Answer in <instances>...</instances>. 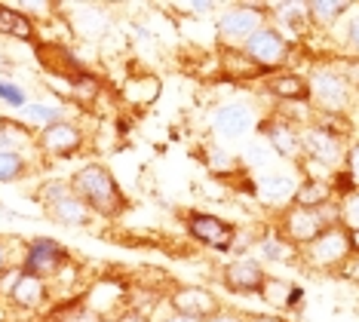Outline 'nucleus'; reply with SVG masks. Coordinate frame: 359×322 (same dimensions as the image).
<instances>
[{
    "mask_svg": "<svg viewBox=\"0 0 359 322\" xmlns=\"http://www.w3.org/2000/svg\"><path fill=\"white\" fill-rule=\"evenodd\" d=\"M71 187L99 218H117L126 209V194L104 163H86L71 175Z\"/></svg>",
    "mask_w": 359,
    "mask_h": 322,
    "instance_id": "1",
    "label": "nucleus"
},
{
    "mask_svg": "<svg viewBox=\"0 0 359 322\" xmlns=\"http://www.w3.org/2000/svg\"><path fill=\"white\" fill-rule=\"evenodd\" d=\"M341 224V203H329L323 209H301V206H289L285 212H280L276 230L292 239L298 249L310 246L316 236H323L329 227Z\"/></svg>",
    "mask_w": 359,
    "mask_h": 322,
    "instance_id": "2",
    "label": "nucleus"
},
{
    "mask_svg": "<svg viewBox=\"0 0 359 322\" xmlns=\"http://www.w3.org/2000/svg\"><path fill=\"white\" fill-rule=\"evenodd\" d=\"M310 83V105L316 114H347L353 105V83L347 71L334 68H313L307 77Z\"/></svg>",
    "mask_w": 359,
    "mask_h": 322,
    "instance_id": "3",
    "label": "nucleus"
},
{
    "mask_svg": "<svg viewBox=\"0 0 359 322\" xmlns=\"http://www.w3.org/2000/svg\"><path fill=\"white\" fill-rule=\"evenodd\" d=\"M271 6L261 4H231L218 13L215 19V37L222 46H243L252 34H258L267 25Z\"/></svg>",
    "mask_w": 359,
    "mask_h": 322,
    "instance_id": "4",
    "label": "nucleus"
},
{
    "mask_svg": "<svg viewBox=\"0 0 359 322\" xmlns=\"http://www.w3.org/2000/svg\"><path fill=\"white\" fill-rule=\"evenodd\" d=\"M74 261V255L65 243L53 236H34L31 243H25V249H22V274H31V276H40L46 279V283H53L55 276L62 274L68 264Z\"/></svg>",
    "mask_w": 359,
    "mask_h": 322,
    "instance_id": "5",
    "label": "nucleus"
},
{
    "mask_svg": "<svg viewBox=\"0 0 359 322\" xmlns=\"http://www.w3.org/2000/svg\"><path fill=\"white\" fill-rule=\"evenodd\" d=\"M350 255H353L350 252V234L344 224H338V227H329L323 236H316L313 243L301 249V264H304L307 270H320V274H325V270L338 274L341 264H344Z\"/></svg>",
    "mask_w": 359,
    "mask_h": 322,
    "instance_id": "6",
    "label": "nucleus"
},
{
    "mask_svg": "<svg viewBox=\"0 0 359 322\" xmlns=\"http://www.w3.org/2000/svg\"><path fill=\"white\" fill-rule=\"evenodd\" d=\"M184 230L194 243H200L203 249H212V252H231L236 246V236L240 230L236 224H231L227 218H218L212 212H184Z\"/></svg>",
    "mask_w": 359,
    "mask_h": 322,
    "instance_id": "7",
    "label": "nucleus"
},
{
    "mask_svg": "<svg viewBox=\"0 0 359 322\" xmlns=\"http://www.w3.org/2000/svg\"><path fill=\"white\" fill-rule=\"evenodd\" d=\"M258 123L261 117L249 102H227V105L212 107L209 114L212 135L222 138V142H243L252 132H258Z\"/></svg>",
    "mask_w": 359,
    "mask_h": 322,
    "instance_id": "8",
    "label": "nucleus"
},
{
    "mask_svg": "<svg viewBox=\"0 0 359 322\" xmlns=\"http://www.w3.org/2000/svg\"><path fill=\"white\" fill-rule=\"evenodd\" d=\"M243 49H246V55L258 65V68L273 74V71H283L285 65H289L292 49L295 46H292V40L285 37L276 25H264L258 34H252L246 43H243Z\"/></svg>",
    "mask_w": 359,
    "mask_h": 322,
    "instance_id": "9",
    "label": "nucleus"
},
{
    "mask_svg": "<svg viewBox=\"0 0 359 322\" xmlns=\"http://www.w3.org/2000/svg\"><path fill=\"white\" fill-rule=\"evenodd\" d=\"M301 151H304L301 160H313L325 169L338 172V166L344 163V154H347V142L338 138L334 132L323 129L320 123H310V126L301 129Z\"/></svg>",
    "mask_w": 359,
    "mask_h": 322,
    "instance_id": "10",
    "label": "nucleus"
},
{
    "mask_svg": "<svg viewBox=\"0 0 359 322\" xmlns=\"http://www.w3.org/2000/svg\"><path fill=\"white\" fill-rule=\"evenodd\" d=\"M86 147V132L77 120H62L37 132V151L53 160H71Z\"/></svg>",
    "mask_w": 359,
    "mask_h": 322,
    "instance_id": "11",
    "label": "nucleus"
},
{
    "mask_svg": "<svg viewBox=\"0 0 359 322\" xmlns=\"http://www.w3.org/2000/svg\"><path fill=\"white\" fill-rule=\"evenodd\" d=\"M258 135L264 138V145L271 147V151L280 156V160H292V163H301V129L295 123L283 120L280 114H267V117H261L258 123Z\"/></svg>",
    "mask_w": 359,
    "mask_h": 322,
    "instance_id": "12",
    "label": "nucleus"
},
{
    "mask_svg": "<svg viewBox=\"0 0 359 322\" xmlns=\"http://www.w3.org/2000/svg\"><path fill=\"white\" fill-rule=\"evenodd\" d=\"M34 55L40 62V68H43L50 77L62 80V83H74L77 77H83L89 71L83 62H80V55L74 53L71 46L65 43H34Z\"/></svg>",
    "mask_w": 359,
    "mask_h": 322,
    "instance_id": "13",
    "label": "nucleus"
},
{
    "mask_svg": "<svg viewBox=\"0 0 359 322\" xmlns=\"http://www.w3.org/2000/svg\"><path fill=\"white\" fill-rule=\"evenodd\" d=\"M166 304L178 313V316L197 319V322H206L222 310L218 295H212L209 288H203V286H178L166 295Z\"/></svg>",
    "mask_w": 359,
    "mask_h": 322,
    "instance_id": "14",
    "label": "nucleus"
},
{
    "mask_svg": "<svg viewBox=\"0 0 359 322\" xmlns=\"http://www.w3.org/2000/svg\"><path fill=\"white\" fill-rule=\"evenodd\" d=\"M264 279H267V270L261 267V261L246 258V255L227 261L222 267V286L231 295H243V298H246V295H261Z\"/></svg>",
    "mask_w": 359,
    "mask_h": 322,
    "instance_id": "15",
    "label": "nucleus"
},
{
    "mask_svg": "<svg viewBox=\"0 0 359 322\" xmlns=\"http://www.w3.org/2000/svg\"><path fill=\"white\" fill-rule=\"evenodd\" d=\"M50 301H53V283H46V279H40V276H31V274H19L13 292L6 295V304L22 313H40L43 307L50 310Z\"/></svg>",
    "mask_w": 359,
    "mask_h": 322,
    "instance_id": "16",
    "label": "nucleus"
},
{
    "mask_svg": "<svg viewBox=\"0 0 359 322\" xmlns=\"http://www.w3.org/2000/svg\"><path fill=\"white\" fill-rule=\"evenodd\" d=\"M295 191H298V178L283 175V172H271V175H261L255 181V200L276 212H285L295 203Z\"/></svg>",
    "mask_w": 359,
    "mask_h": 322,
    "instance_id": "17",
    "label": "nucleus"
},
{
    "mask_svg": "<svg viewBox=\"0 0 359 322\" xmlns=\"http://www.w3.org/2000/svg\"><path fill=\"white\" fill-rule=\"evenodd\" d=\"M264 93L273 98L276 105H292V102H310V83L304 74L298 71H273L261 80Z\"/></svg>",
    "mask_w": 359,
    "mask_h": 322,
    "instance_id": "18",
    "label": "nucleus"
},
{
    "mask_svg": "<svg viewBox=\"0 0 359 322\" xmlns=\"http://www.w3.org/2000/svg\"><path fill=\"white\" fill-rule=\"evenodd\" d=\"M218 74L231 83H252V80H264L267 71L258 68L246 55L243 46H222L218 49Z\"/></svg>",
    "mask_w": 359,
    "mask_h": 322,
    "instance_id": "19",
    "label": "nucleus"
},
{
    "mask_svg": "<svg viewBox=\"0 0 359 322\" xmlns=\"http://www.w3.org/2000/svg\"><path fill=\"white\" fill-rule=\"evenodd\" d=\"M43 212H46V218L55 221V224H62V227H89L95 221L93 209H89L77 194L65 196V200L53 203V206H43Z\"/></svg>",
    "mask_w": 359,
    "mask_h": 322,
    "instance_id": "20",
    "label": "nucleus"
},
{
    "mask_svg": "<svg viewBox=\"0 0 359 322\" xmlns=\"http://www.w3.org/2000/svg\"><path fill=\"white\" fill-rule=\"evenodd\" d=\"M261 298L267 301V307L273 310H298L301 304H304V288L289 283V279H280V276H267L264 286H261Z\"/></svg>",
    "mask_w": 359,
    "mask_h": 322,
    "instance_id": "21",
    "label": "nucleus"
},
{
    "mask_svg": "<svg viewBox=\"0 0 359 322\" xmlns=\"http://www.w3.org/2000/svg\"><path fill=\"white\" fill-rule=\"evenodd\" d=\"M258 255L261 261H271V264H301V249L292 239H285L276 230V224L267 234L258 236Z\"/></svg>",
    "mask_w": 359,
    "mask_h": 322,
    "instance_id": "22",
    "label": "nucleus"
},
{
    "mask_svg": "<svg viewBox=\"0 0 359 322\" xmlns=\"http://www.w3.org/2000/svg\"><path fill=\"white\" fill-rule=\"evenodd\" d=\"M0 34L25 40V43H37V19H31L28 13L15 10L10 4H0Z\"/></svg>",
    "mask_w": 359,
    "mask_h": 322,
    "instance_id": "23",
    "label": "nucleus"
},
{
    "mask_svg": "<svg viewBox=\"0 0 359 322\" xmlns=\"http://www.w3.org/2000/svg\"><path fill=\"white\" fill-rule=\"evenodd\" d=\"M160 77L157 74H133V77L123 83V89H120V95H123L126 105H135V107H148L157 102L160 95Z\"/></svg>",
    "mask_w": 359,
    "mask_h": 322,
    "instance_id": "24",
    "label": "nucleus"
},
{
    "mask_svg": "<svg viewBox=\"0 0 359 322\" xmlns=\"http://www.w3.org/2000/svg\"><path fill=\"white\" fill-rule=\"evenodd\" d=\"M329 203H338L334 200V191H332V178H301L298 181V191H295V203L292 206H301V209H323Z\"/></svg>",
    "mask_w": 359,
    "mask_h": 322,
    "instance_id": "25",
    "label": "nucleus"
},
{
    "mask_svg": "<svg viewBox=\"0 0 359 322\" xmlns=\"http://www.w3.org/2000/svg\"><path fill=\"white\" fill-rule=\"evenodd\" d=\"M65 105H53V102H28L25 107L19 111V123H25L31 132H40V129H50L55 123L65 120Z\"/></svg>",
    "mask_w": 359,
    "mask_h": 322,
    "instance_id": "26",
    "label": "nucleus"
},
{
    "mask_svg": "<svg viewBox=\"0 0 359 322\" xmlns=\"http://www.w3.org/2000/svg\"><path fill=\"white\" fill-rule=\"evenodd\" d=\"M347 13H350L347 0H310L307 4L310 28H334Z\"/></svg>",
    "mask_w": 359,
    "mask_h": 322,
    "instance_id": "27",
    "label": "nucleus"
},
{
    "mask_svg": "<svg viewBox=\"0 0 359 322\" xmlns=\"http://www.w3.org/2000/svg\"><path fill=\"white\" fill-rule=\"evenodd\" d=\"M31 172V163L25 154H0V185H13V181H22Z\"/></svg>",
    "mask_w": 359,
    "mask_h": 322,
    "instance_id": "28",
    "label": "nucleus"
},
{
    "mask_svg": "<svg viewBox=\"0 0 359 322\" xmlns=\"http://www.w3.org/2000/svg\"><path fill=\"white\" fill-rule=\"evenodd\" d=\"M271 13L280 15V22L289 31H295V34H301V31L310 25V19H307V4H276V6H271Z\"/></svg>",
    "mask_w": 359,
    "mask_h": 322,
    "instance_id": "29",
    "label": "nucleus"
},
{
    "mask_svg": "<svg viewBox=\"0 0 359 322\" xmlns=\"http://www.w3.org/2000/svg\"><path fill=\"white\" fill-rule=\"evenodd\" d=\"M74 194V187H71V178H46L37 185V200L40 206H53L65 200V196Z\"/></svg>",
    "mask_w": 359,
    "mask_h": 322,
    "instance_id": "30",
    "label": "nucleus"
},
{
    "mask_svg": "<svg viewBox=\"0 0 359 322\" xmlns=\"http://www.w3.org/2000/svg\"><path fill=\"white\" fill-rule=\"evenodd\" d=\"M0 105L13 107V111H22L28 105V93L22 83H15L10 77H0Z\"/></svg>",
    "mask_w": 359,
    "mask_h": 322,
    "instance_id": "31",
    "label": "nucleus"
},
{
    "mask_svg": "<svg viewBox=\"0 0 359 322\" xmlns=\"http://www.w3.org/2000/svg\"><path fill=\"white\" fill-rule=\"evenodd\" d=\"M271 156H276L271 147H267L264 142H252V145H246V151H243V166L246 169H255V172H264L267 169V163H271Z\"/></svg>",
    "mask_w": 359,
    "mask_h": 322,
    "instance_id": "32",
    "label": "nucleus"
},
{
    "mask_svg": "<svg viewBox=\"0 0 359 322\" xmlns=\"http://www.w3.org/2000/svg\"><path fill=\"white\" fill-rule=\"evenodd\" d=\"M206 169L227 175V172H233V169H236V156L227 154V151H224V145H209V147H206Z\"/></svg>",
    "mask_w": 359,
    "mask_h": 322,
    "instance_id": "33",
    "label": "nucleus"
},
{
    "mask_svg": "<svg viewBox=\"0 0 359 322\" xmlns=\"http://www.w3.org/2000/svg\"><path fill=\"white\" fill-rule=\"evenodd\" d=\"M341 224L347 230H359V191H353L347 200H341Z\"/></svg>",
    "mask_w": 359,
    "mask_h": 322,
    "instance_id": "34",
    "label": "nucleus"
},
{
    "mask_svg": "<svg viewBox=\"0 0 359 322\" xmlns=\"http://www.w3.org/2000/svg\"><path fill=\"white\" fill-rule=\"evenodd\" d=\"M344 172L350 175V181H353V187L359 191V138L356 142L347 145V154H344Z\"/></svg>",
    "mask_w": 359,
    "mask_h": 322,
    "instance_id": "35",
    "label": "nucleus"
},
{
    "mask_svg": "<svg viewBox=\"0 0 359 322\" xmlns=\"http://www.w3.org/2000/svg\"><path fill=\"white\" fill-rule=\"evenodd\" d=\"M169 10L187 13V15H209L218 10V4H206V0H191V4H169Z\"/></svg>",
    "mask_w": 359,
    "mask_h": 322,
    "instance_id": "36",
    "label": "nucleus"
},
{
    "mask_svg": "<svg viewBox=\"0 0 359 322\" xmlns=\"http://www.w3.org/2000/svg\"><path fill=\"white\" fill-rule=\"evenodd\" d=\"M344 46H347V53H353L359 59V13L347 22V28H344Z\"/></svg>",
    "mask_w": 359,
    "mask_h": 322,
    "instance_id": "37",
    "label": "nucleus"
},
{
    "mask_svg": "<svg viewBox=\"0 0 359 322\" xmlns=\"http://www.w3.org/2000/svg\"><path fill=\"white\" fill-rule=\"evenodd\" d=\"M338 276H341V279H347V283H353V286H359V255H356V252L350 255L344 264H341Z\"/></svg>",
    "mask_w": 359,
    "mask_h": 322,
    "instance_id": "38",
    "label": "nucleus"
},
{
    "mask_svg": "<svg viewBox=\"0 0 359 322\" xmlns=\"http://www.w3.org/2000/svg\"><path fill=\"white\" fill-rule=\"evenodd\" d=\"M10 267H15L13 264V246H10V239L0 236V274H6Z\"/></svg>",
    "mask_w": 359,
    "mask_h": 322,
    "instance_id": "39",
    "label": "nucleus"
},
{
    "mask_svg": "<svg viewBox=\"0 0 359 322\" xmlns=\"http://www.w3.org/2000/svg\"><path fill=\"white\" fill-rule=\"evenodd\" d=\"M206 322H249V313H236V310H218L212 319H206Z\"/></svg>",
    "mask_w": 359,
    "mask_h": 322,
    "instance_id": "40",
    "label": "nucleus"
},
{
    "mask_svg": "<svg viewBox=\"0 0 359 322\" xmlns=\"http://www.w3.org/2000/svg\"><path fill=\"white\" fill-rule=\"evenodd\" d=\"M166 310H169V313H166V316H163V313H160V310H154V313H151V319H154V322H197V319H187V316H178V313H175L172 307H169V304H166Z\"/></svg>",
    "mask_w": 359,
    "mask_h": 322,
    "instance_id": "41",
    "label": "nucleus"
},
{
    "mask_svg": "<svg viewBox=\"0 0 359 322\" xmlns=\"http://www.w3.org/2000/svg\"><path fill=\"white\" fill-rule=\"evenodd\" d=\"M117 322H154L151 319V313H142V310H123V313H120V316H117Z\"/></svg>",
    "mask_w": 359,
    "mask_h": 322,
    "instance_id": "42",
    "label": "nucleus"
},
{
    "mask_svg": "<svg viewBox=\"0 0 359 322\" xmlns=\"http://www.w3.org/2000/svg\"><path fill=\"white\" fill-rule=\"evenodd\" d=\"M249 322H289L283 316H258V313H249Z\"/></svg>",
    "mask_w": 359,
    "mask_h": 322,
    "instance_id": "43",
    "label": "nucleus"
},
{
    "mask_svg": "<svg viewBox=\"0 0 359 322\" xmlns=\"http://www.w3.org/2000/svg\"><path fill=\"white\" fill-rule=\"evenodd\" d=\"M347 234H350V252L359 255V230H347Z\"/></svg>",
    "mask_w": 359,
    "mask_h": 322,
    "instance_id": "44",
    "label": "nucleus"
},
{
    "mask_svg": "<svg viewBox=\"0 0 359 322\" xmlns=\"http://www.w3.org/2000/svg\"><path fill=\"white\" fill-rule=\"evenodd\" d=\"M40 322H46V319H40Z\"/></svg>",
    "mask_w": 359,
    "mask_h": 322,
    "instance_id": "45",
    "label": "nucleus"
},
{
    "mask_svg": "<svg viewBox=\"0 0 359 322\" xmlns=\"http://www.w3.org/2000/svg\"><path fill=\"white\" fill-rule=\"evenodd\" d=\"M0 322H4V319H0Z\"/></svg>",
    "mask_w": 359,
    "mask_h": 322,
    "instance_id": "46",
    "label": "nucleus"
}]
</instances>
